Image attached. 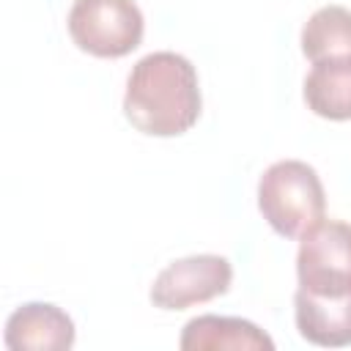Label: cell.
Instances as JSON below:
<instances>
[{
	"instance_id": "cell-1",
	"label": "cell",
	"mask_w": 351,
	"mask_h": 351,
	"mask_svg": "<svg viewBox=\"0 0 351 351\" xmlns=\"http://www.w3.org/2000/svg\"><path fill=\"white\" fill-rule=\"evenodd\" d=\"M200 110V80L189 58L159 49L132 66L123 90V115L137 132L148 137H178L197 123Z\"/></svg>"
},
{
	"instance_id": "cell-2",
	"label": "cell",
	"mask_w": 351,
	"mask_h": 351,
	"mask_svg": "<svg viewBox=\"0 0 351 351\" xmlns=\"http://www.w3.org/2000/svg\"><path fill=\"white\" fill-rule=\"evenodd\" d=\"M258 211L282 239H299L326 214V192L313 165L280 159L258 178Z\"/></svg>"
},
{
	"instance_id": "cell-3",
	"label": "cell",
	"mask_w": 351,
	"mask_h": 351,
	"mask_svg": "<svg viewBox=\"0 0 351 351\" xmlns=\"http://www.w3.org/2000/svg\"><path fill=\"white\" fill-rule=\"evenodd\" d=\"M66 27L77 49L115 60L143 44L145 19L134 0H74Z\"/></svg>"
},
{
	"instance_id": "cell-4",
	"label": "cell",
	"mask_w": 351,
	"mask_h": 351,
	"mask_svg": "<svg viewBox=\"0 0 351 351\" xmlns=\"http://www.w3.org/2000/svg\"><path fill=\"white\" fill-rule=\"evenodd\" d=\"M299 288L313 296L351 293V225L321 219L299 236L296 250Z\"/></svg>"
},
{
	"instance_id": "cell-5",
	"label": "cell",
	"mask_w": 351,
	"mask_h": 351,
	"mask_svg": "<svg viewBox=\"0 0 351 351\" xmlns=\"http://www.w3.org/2000/svg\"><path fill=\"white\" fill-rule=\"evenodd\" d=\"M233 282V266L225 255L200 252L167 263L151 282L148 299L159 310H189L225 296Z\"/></svg>"
},
{
	"instance_id": "cell-6",
	"label": "cell",
	"mask_w": 351,
	"mask_h": 351,
	"mask_svg": "<svg viewBox=\"0 0 351 351\" xmlns=\"http://www.w3.org/2000/svg\"><path fill=\"white\" fill-rule=\"evenodd\" d=\"M77 340L71 315L52 302L19 304L3 332L8 351H69Z\"/></svg>"
},
{
	"instance_id": "cell-7",
	"label": "cell",
	"mask_w": 351,
	"mask_h": 351,
	"mask_svg": "<svg viewBox=\"0 0 351 351\" xmlns=\"http://www.w3.org/2000/svg\"><path fill=\"white\" fill-rule=\"evenodd\" d=\"M178 348L184 351H274V340L252 321L233 315H195L184 324Z\"/></svg>"
},
{
	"instance_id": "cell-8",
	"label": "cell",
	"mask_w": 351,
	"mask_h": 351,
	"mask_svg": "<svg viewBox=\"0 0 351 351\" xmlns=\"http://www.w3.org/2000/svg\"><path fill=\"white\" fill-rule=\"evenodd\" d=\"M293 321L307 343L321 348H346L351 346V293L313 296L296 288Z\"/></svg>"
},
{
	"instance_id": "cell-9",
	"label": "cell",
	"mask_w": 351,
	"mask_h": 351,
	"mask_svg": "<svg viewBox=\"0 0 351 351\" xmlns=\"http://www.w3.org/2000/svg\"><path fill=\"white\" fill-rule=\"evenodd\" d=\"M302 96L310 112L326 121H351V58H326L313 63Z\"/></svg>"
},
{
	"instance_id": "cell-10",
	"label": "cell",
	"mask_w": 351,
	"mask_h": 351,
	"mask_svg": "<svg viewBox=\"0 0 351 351\" xmlns=\"http://www.w3.org/2000/svg\"><path fill=\"white\" fill-rule=\"evenodd\" d=\"M299 44L310 63L326 58H351V8L337 3L315 8L302 25Z\"/></svg>"
}]
</instances>
